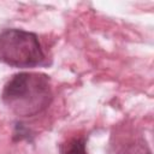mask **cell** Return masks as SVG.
<instances>
[{"label": "cell", "instance_id": "3", "mask_svg": "<svg viewBox=\"0 0 154 154\" xmlns=\"http://www.w3.org/2000/svg\"><path fill=\"white\" fill-rule=\"evenodd\" d=\"M61 154H88L84 138H72L61 148Z\"/></svg>", "mask_w": 154, "mask_h": 154}, {"label": "cell", "instance_id": "2", "mask_svg": "<svg viewBox=\"0 0 154 154\" xmlns=\"http://www.w3.org/2000/svg\"><path fill=\"white\" fill-rule=\"evenodd\" d=\"M46 55L36 34L11 28L0 31V61L13 67H35L45 64Z\"/></svg>", "mask_w": 154, "mask_h": 154}, {"label": "cell", "instance_id": "1", "mask_svg": "<svg viewBox=\"0 0 154 154\" xmlns=\"http://www.w3.org/2000/svg\"><path fill=\"white\" fill-rule=\"evenodd\" d=\"M53 97L51 78L37 72H19L5 84L1 99L19 117H32L46 109Z\"/></svg>", "mask_w": 154, "mask_h": 154}]
</instances>
